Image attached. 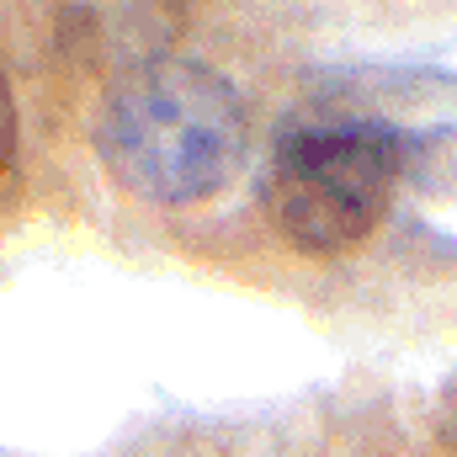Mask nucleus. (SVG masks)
I'll list each match as a JSON object with an SVG mask.
<instances>
[{"label":"nucleus","instance_id":"obj_1","mask_svg":"<svg viewBox=\"0 0 457 457\" xmlns=\"http://www.w3.org/2000/svg\"><path fill=\"white\" fill-rule=\"evenodd\" d=\"M96 149L128 197L187 208L234 181L250 149V117L219 70L165 54L112 80Z\"/></svg>","mask_w":457,"mask_h":457},{"label":"nucleus","instance_id":"obj_2","mask_svg":"<svg viewBox=\"0 0 457 457\" xmlns=\"http://www.w3.org/2000/svg\"><path fill=\"white\" fill-rule=\"evenodd\" d=\"M404 181V133L372 117H314L282 128L261 203L277 234L303 255H345L383 224Z\"/></svg>","mask_w":457,"mask_h":457},{"label":"nucleus","instance_id":"obj_3","mask_svg":"<svg viewBox=\"0 0 457 457\" xmlns=\"http://www.w3.org/2000/svg\"><path fill=\"white\" fill-rule=\"evenodd\" d=\"M404 181H415L420 192H457V128L436 133H404Z\"/></svg>","mask_w":457,"mask_h":457},{"label":"nucleus","instance_id":"obj_4","mask_svg":"<svg viewBox=\"0 0 457 457\" xmlns=\"http://www.w3.org/2000/svg\"><path fill=\"white\" fill-rule=\"evenodd\" d=\"M16 154V96H11V80L0 75V170L11 165Z\"/></svg>","mask_w":457,"mask_h":457},{"label":"nucleus","instance_id":"obj_5","mask_svg":"<svg viewBox=\"0 0 457 457\" xmlns=\"http://www.w3.org/2000/svg\"><path fill=\"white\" fill-rule=\"evenodd\" d=\"M453 431H457V394H453Z\"/></svg>","mask_w":457,"mask_h":457}]
</instances>
